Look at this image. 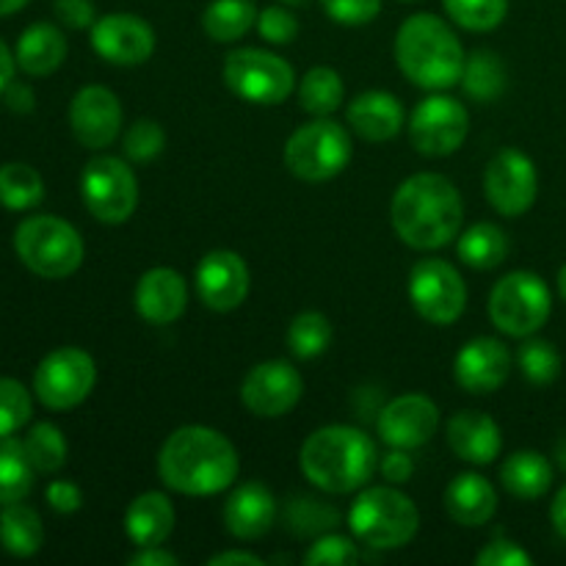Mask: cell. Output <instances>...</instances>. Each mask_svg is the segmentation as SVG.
<instances>
[{
  "mask_svg": "<svg viewBox=\"0 0 566 566\" xmlns=\"http://www.w3.org/2000/svg\"><path fill=\"white\" fill-rule=\"evenodd\" d=\"M343 99H346V86L332 66H313L298 83V105L315 119L335 114Z\"/></svg>",
  "mask_w": 566,
  "mask_h": 566,
  "instance_id": "d6a6232c",
  "label": "cell"
},
{
  "mask_svg": "<svg viewBox=\"0 0 566 566\" xmlns=\"http://www.w3.org/2000/svg\"><path fill=\"white\" fill-rule=\"evenodd\" d=\"M359 547L357 542L348 539V536L340 534H321L318 539L310 545V551L304 553V564L318 566V564H329V566H352L359 562Z\"/></svg>",
  "mask_w": 566,
  "mask_h": 566,
  "instance_id": "7bdbcfd3",
  "label": "cell"
},
{
  "mask_svg": "<svg viewBox=\"0 0 566 566\" xmlns=\"http://www.w3.org/2000/svg\"><path fill=\"white\" fill-rule=\"evenodd\" d=\"M258 33L271 44H291L298 36L296 14L285 6H269L258 14Z\"/></svg>",
  "mask_w": 566,
  "mask_h": 566,
  "instance_id": "ee69618b",
  "label": "cell"
},
{
  "mask_svg": "<svg viewBox=\"0 0 566 566\" xmlns=\"http://www.w3.org/2000/svg\"><path fill=\"white\" fill-rule=\"evenodd\" d=\"M304 479L329 495L357 492L374 479L379 451L363 429L354 426H324L304 440L298 451Z\"/></svg>",
  "mask_w": 566,
  "mask_h": 566,
  "instance_id": "3957f363",
  "label": "cell"
},
{
  "mask_svg": "<svg viewBox=\"0 0 566 566\" xmlns=\"http://www.w3.org/2000/svg\"><path fill=\"white\" fill-rule=\"evenodd\" d=\"M14 252L28 271L42 280H66L86 258L83 238L59 216H31L14 230Z\"/></svg>",
  "mask_w": 566,
  "mask_h": 566,
  "instance_id": "8992f818",
  "label": "cell"
},
{
  "mask_svg": "<svg viewBox=\"0 0 566 566\" xmlns=\"http://www.w3.org/2000/svg\"><path fill=\"white\" fill-rule=\"evenodd\" d=\"M551 520H553V528L558 531V536L566 539V486H562V490H558V495L553 497Z\"/></svg>",
  "mask_w": 566,
  "mask_h": 566,
  "instance_id": "db71d44e",
  "label": "cell"
},
{
  "mask_svg": "<svg viewBox=\"0 0 566 566\" xmlns=\"http://www.w3.org/2000/svg\"><path fill=\"white\" fill-rule=\"evenodd\" d=\"M348 528L354 539L370 551H398L418 534L420 512L403 492L392 486H370L352 503Z\"/></svg>",
  "mask_w": 566,
  "mask_h": 566,
  "instance_id": "5b68a950",
  "label": "cell"
},
{
  "mask_svg": "<svg viewBox=\"0 0 566 566\" xmlns=\"http://www.w3.org/2000/svg\"><path fill=\"white\" fill-rule=\"evenodd\" d=\"M44 199V180L33 166H0V205L6 210H31Z\"/></svg>",
  "mask_w": 566,
  "mask_h": 566,
  "instance_id": "e575fe53",
  "label": "cell"
},
{
  "mask_svg": "<svg viewBox=\"0 0 566 566\" xmlns=\"http://www.w3.org/2000/svg\"><path fill=\"white\" fill-rule=\"evenodd\" d=\"M31 392L17 379H0V437H11L31 420Z\"/></svg>",
  "mask_w": 566,
  "mask_h": 566,
  "instance_id": "60d3db41",
  "label": "cell"
},
{
  "mask_svg": "<svg viewBox=\"0 0 566 566\" xmlns=\"http://www.w3.org/2000/svg\"><path fill=\"white\" fill-rule=\"evenodd\" d=\"M512 374V354L497 337H473L453 359V379L473 396L501 390Z\"/></svg>",
  "mask_w": 566,
  "mask_h": 566,
  "instance_id": "ffe728a7",
  "label": "cell"
},
{
  "mask_svg": "<svg viewBox=\"0 0 566 566\" xmlns=\"http://www.w3.org/2000/svg\"><path fill=\"white\" fill-rule=\"evenodd\" d=\"M520 374L536 387L553 385L562 374V354L551 340H525L517 352Z\"/></svg>",
  "mask_w": 566,
  "mask_h": 566,
  "instance_id": "ab89813d",
  "label": "cell"
},
{
  "mask_svg": "<svg viewBox=\"0 0 566 566\" xmlns=\"http://www.w3.org/2000/svg\"><path fill=\"white\" fill-rule=\"evenodd\" d=\"M484 193L492 208L506 219L528 213L539 193L534 160L514 147L501 149L484 169Z\"/></svg>",
  "mask_w": 566,
  "mask_h": 566,
  "instance_id": "5bb4252c",
  "label": "cell"
},
{
  "mask_svg": "<svg viewBox=\"0 0 566 566\" xmlns=\"http://www.w3.org/2000/svg\"><path fill=\"white\" fill-rule=\"evenodd\" d=\"M188 304V285L175 269L144 271L136 285V310L147 324H175Z\"/></svg>",
  "mask_w": 566,
  "mask_h": 566,
  "instance_id": "7402d4cb",
  "label": "cell"
},
{
  "mask_svg": "<svg viewBox=\"0 0 566 566\" xmlns=\"http://www.w3.org/2000/svg\"><path fill=\"white\" fill-rule=\"evenodd\" d=\"M33 473L36 468L28 459L25 442L0 437V509L25 501L33 490Z\"/></svg>",
  "mask_w": 566,
  "mask_h": 566,
  "instance_id": "1f68e13d",
  "label": "cell"
},
{
  "mask_svg": "<svg viewBox=\"0 0 566 566\" xmlns=\"http://www.w3.org/2000/svg\"><path fill=\"white\" fill-rule=\"evenodd\" d=\"M199 302L213 313H232L249 296V269L241 254L230 249H213L199 260L197 271Z\"/></svg>",
  "mask_w": 566,
  "mask_h": 566,
  "instance_id": "e0dca14e",
  "label": "cell"
},
{
  "mask_svg": "<svg viewBox=\"0 0 566 566\" xmlns=\"http://www.w3.org/2000/svg\"><path fill=\"white\" fill-rule=\"evenodd\" d=\"M304 379L285 359L254 365L241 385V401L258 418H282L302 401Z\"/></svg>",
  "mask_w": 566,
  "mask_h": 566,
  "instance_id": "9a60e30c",
  "label": "cell"
},
{
  "mask_svg": "<svg viewBox=\"0 0 566 566\" xmlns=\"http://www.w3.org/2000/svg\"><path fill=\"white\" fill-rule=\"evenodd\" d=\"M446 509L453 523L464 528H481L497 512V492L484 475L462 473L448 484Z\"/></svg>",
  "mask_w": 566,
  "mask_h": 566,
  "instance_id": "d4e9b609",
  "label": "cell"
},
{
  "mask_svg": "<svg viewBox=\"0 0 566 566\" xmlns=\"http://www.w3.org/2000/svg\"><path fill=\"white\" fill-rule=\"evenodd\" d=\"M352 138L346 127L318 116L302 125L285 144V166L304 182H326L352 164Z\"/></svg>",
  "mask_w": 566,
  "mask_h": 566,
  "instance_id": "52a82bcc",
  "label": "cell"
},
{
  "mask_svg": "<svg viewBox=\"0 0 566 566\" xmlns=\"http://www.w3.org/2000/svg\"><path fill=\"white\" fill-rule=\"evenodd\" d=\"M556 459H558V464H562V470L566 473V440H562L556 446Z\"/></svg>",
  "mask_w": 566,
  "mask_h": 566,
  "instance_id": "6f0895ef",
  "label": "cell"
},
{
  "mask_svg": "<svg viewBox=\"0 0 566 566\" xmlns=\"http://www.w3.org/2000/svg\"><path fill=\"white\" fill-rule=\"evenodd\" d=\"M276 523V497L260 481L238 486L224 503V525L235 539H263Z\"/></svg>",
  "mask_w": 566,
  "mask_h": 566,
  "instance_id": "44dd1931",
  "label": "cell"
},
{
  "mask_svg": "<svg viewBox=\"0 0 566 566\" xmlns=\"http://www.w3.org/2000/svg\"><path fill=\"white\" fill-rule=\"evenodd\" d=\"M346 119L359 138L385 144L396 138L403 127V105L390 92H363L352 99Z\"/></svg>",
  "mask_w": 566,
  "mask_h": 566,
  "instance_id": "cb8c5ba5",
  "label": "cell"
},
{
  "mask_svg": "<svg viewBox=\"0 0 566 566\" xmlns=\"http://www.w3.org/2000/svg\"><path fill=\"white\" fill-rule=\"evenodd\" d=\"M462 86L464 94L479 103H492L503 94L506 88V70H503V61L497 59V53L492 50H475L473 55H468L462 72Z\"/></svg>",
  "mask_w": 566,
  "mask_h": 566,
  "instance_id": "836d02e7",
  "label": "cell"
},
{
  "mask_svg": "<svg viewBox=\"0 0 566 566\" xmlns=\"http://www.w3.org/2000/svg\"><path fill=\"white\" fill-rule=\"evenodd\" d=\"M166 147V133L164 127L155 119H138L133 122L130 130L122 138V149L130 160L136 164H147V160L158 158Z\"/></svg>",
  "mask_w": 566,
  "mask_h": 566,
  "instance_id": "b9f144b4",
  "label": "cell"
},
{
  "mask_svg": "<svg viewBox=\"0 0 566 566\" xmlns=\"http://www.w3.org/2000/svg\"><path fill=\"white\" fill-rule=\"evenodd\" d=\"M448 17L464 31H495L509 14V0H442Z\"/></svg>",
  "mask_w": 566,
  "mask_h": 566,
  "instance_id": "74e56055",
  "label": "cell"
},
{
  "mask_svg": "<svg viewBox=\"0 0 566 566\" xmlns=\"http://www.w3.org/2000/svg\"><path fill=\"white\" fill-rule=\"evenodd\" d=\"M457 252L462 258V263L470 265V269L490 271L497 269L506 260L509 238L497 224L481 221V224H473L470 230H464L459 235Z\"/></svg>",
  "mask_w": 566,
  "mask_h": 566,
  "instance_id": "f546056e",
  "label": "cell"
},
{
  "mask_svg": "<svg viewBox=\"0 0 566 566\" xmlns=\"http://www.w3.org/2000/svg\"><path fill=\"white\" fill-rule=\"evenodd\" d=\"M44 525L36 509L25 503H9L0 512V547L14 558H31L42 551Z\"/></svg>",
  "mask_w": 566,
  "mask_h": 566,
  "instance_id": "f1b7e54d",
  "label": "cell"
},
{
  "mask_svg": "<svg viewBox=\"0 0 566 566\" xmlns=\"http://www.w3.org/2000/svg\"><path fill=\"white\" fill-rule=\"evenodd\" d=\"M92 48L116 66H138L155 53V31L147 20L127 11L99 17L92 25Z\"/></svg>",
  "mask_w": 566,
  "mask_h": 566,
  "instance_id": "ac0fdd59",
  "label": "cell"
},
{
  "mask_svg": "<svg viewBox=\"0 0 566 566\" xmlns=\"http://www.w3.org/2000/svg\"><path fill=\"white\" fill-rule=\"evenodd\" d=\"M448 446L462 462L492 464L503 451V437L495 420L475 409H464L448 420Z\"/></svg>",
  "mask_w": 566,
  "mask_h": 566,
  "instance_id": "603a6c76",
  "label": "cell"
},
{
  "mask_svg": "<svg viewBox=\"0 0 566 566\" xmlns=\"http://www.w3.org/2000/svg\"><path fill=\"white\" fill-rule=\"evenodd\" d=\"M287 528L296 536H321L329 534L335 525H340V514L335 506L318 501V497H296V501L287 506Z\"/></svg>",
  "mask_w": 566,
  "mask_h": 566,
  "instance_id": "f35d334b",
  "label": "cell"
},
{
  "mask_svg": "<svg viewBox=\"0 0 566 566\" xmlns=\"http://www.w3.org/2000/svg\"><path fill=\"white\" fill-rule=\"evenodd\" d=\"M17 66H20L25 75L44 77L53 75L66 59V39L50 22H33L31 28H25L17 42L14 50Z\"/></svg>",
  "mask_w": 566,
  "mask_h": 566,
  "instance_id": "4316f807",
  "label": "cell"
},
{
  "mask_svg": "<svg viewBox=\"0 0 566 566\" xmlns=\"http://www.w3.org/2000/svg\"><path fill=\"white\" fill-rule=\"evenodd\" d=\"M70 127L86 149H105L122 130L119 97L105 86H83L70 103Z\"/></svg>",
  "mask_w": 566,
  "mask_h": 566,
  "instance_id": "d6986e66",
  "label": "cell"
},
{
  "mask_svg": "<svg viewBox=\"0 0 566 566\" xmlns=\"http://www.w3.org/2000/svg\"><path fill=\"white\" fill-rule=\"evenodd\" d=\"M464 202L457 186L434 171H420L392 193L390 221L407 247L431 252L448 247L462 232Z\"/></svg>",
  "mask_w": 566,
  "mask_h": 566,
  "instance_id": "7a4b0ae2",
  "label": "cell"
},
{
  "mask_svg": "<svg viewBox=\"0 0 566 566\" xmlns=\"http://www.w3.org/2000/svg\"><path fill=\"white\" fill-rule=\"evenodd\" d=\"M409 142L426 158H446L464 144L470 130V114L457 97L434 92L418 103L409 116Z\"/></svg>",
  "mask_w": 566,
  "mask_h": 566,
  "instance_id": "4fadbf2b",
  "label": "cell"
},
{
  "mask_svg": "<svg viewBox=\"0 0 566 566\" xmlns=\"http://www.w3.org/2000/svg\"><path fill=\"white\" fill-rule=\"evenodd\" d=\"M332 343V324L324 313H298L287 326V348L298 359H315L329 348Z\"/></svg>",
  "mask_w": 566,
  "mask_h": 566,
  "instance_id": "d590c367",
  "label": "cell"
},
{
  "mask_svg": "<svg viewBox=\"0 0 566 566\" xmlns=\"http://www.w3.org/2000/svg\"><path fill=\"white\" fill-rule=\"evenodd\" d=\"M22 442L36 473H59L66 464V440L59 426L36 423Z\"/></svg>",
  "mask_w": 566,
  "mask_h": 566,
  "instance_id": "8d00e7d4",
  "label": "cell"
},
{
  "mask_svg": "<svg viewBox=\"0 0 566 566\" xmlns=\"http://www.w3.org/2000/svg\"><path fill=\"white\" fill-rule=\"evenodd\" d=\"M409 302L415 313L437 326H451L468 307L462 274L440 258H426L409 271Z\"/></svg>",
  "mask_w": 566,
  "mask_h": 566,
  "instance_id": "7c38bea8",
  "label": "cell"
},
{
  "mask_svg": "<svg viewBox=\"0 0 566 566\" xmlns=\"http://www.w3.org/2000/svg\"><path fill=\"white\" fill-rule=\"evenodd\" d=\"M551 291L534 271H512L490 293L492 324L509 337L536 335L551 318Z\"/></svg>",
  "mask_w": 566,
  "mask_h": 566,
  "instance_id": "ba28073f",
  "label": "cell"
},
{
  "mask_svg": "<svg viewBox=\"0 0 566 566\" xmlns=\"http://www.w3.org/2000/svg\"><path fill=\"white\" fill-rule=\"evenodd\" d=\"M175 506L164 492H144L125 512V534L136 547L164 545L175 531Z\"/></svg>",
  "mask_w": 566,
  "mask_h": 566,
  "instance_id": "484cf974",
  "label": "cell"
},
{
  "mask_svg": "<svg viewBox=\"0 0 566 566\" xmlns=\"http://www.w3.org/2000/svg\"><path fill=\"white\" fill-rule=\"evenodd\" d=\"M127 564L130 566H177L180 564V558L169 551H160V545H155V547H138V553L136 556L127 558Z\"/></svg>",
  "mask_w": 566,
  "mask_h": 566,
  "instance_id": "f907efd6",
  "label": "cell"
},
{
  "mask_svg": "<svg viewBox=\"0 0 566 566\" xmlns=\"http://www.w3.org/2000/svg\"><path fill=\"white\" fill-rule=\"evenodd\" d=\"M81 197L97 221L125 224L136 213L138 180L122 158L97 155L81 171Z\"/></svg>",
  "mask_w": 566,
  "mask_h": 566,
  "instance_id": "30bf717a",
  "label": "cell"
},
{
  "mask_svg": "<svg viewBox=\"0 0 566 566\" xmlns=\"http://www.w3.org/2000/svg\"><path fill=\"white\" fill-rule=\"evenodd\" d=\"M258 6L252 0H213L202 14V28L213 42H238L258 25Z\"/></svg>",
  "mask_w": 566,
  "mask_h": 566,
  "instance_id": "4dcf8cb0",
  "label": "cell"
},
{
  "mask_svg": "<svg viewBox=\"0 0 566 566\" xmlns=\"http://www.w3.org/2000/svg\"><path fill=\"white\" fill-rule=\"evenodd\" d=\"M224 83L232 94L252 105H280L296 88L293 66L260 48L232 50L224 59Z\"/></svg>",
  "mask_w": 566,
  "mask_h": 566,
  "instance_id": "9c48e42d",
  "label": "cell"
},
{
  "mask_svg": "<svg viewBox=\"0 0 566 566\" xmlns=\"http://www.w3.org/2000/svg\"><path fill=\"white\" fill-rule=\"evenodd\" d=\"M94 381H97V368H94L92 354L64 346L50 352L39 363L33 374V392L53 412H66V409L81 407L92 396Z\"/></svg>",
  "mask_w": 566,
  "mask_h": 566,
  "instance_id": "8fae6325",
  "label": "cell"
},
{
  "mask_svg": "<svg viewBox=\"0 0 566 566\" xmlns=\"http://www.w3.org/2000/svg\"><path fill=\"white\" fill-rule=\"evenodd\" d=\"M241 470L235 446L208 426H182L166 437L158 453V473L169 490L191 497L230 490Z\"/></svg>",
  "mask_w": 566,
  "mask_h": 566,
  "instance_id": "6da1fadb",
  "label": "cell"
},
{
  "mask_svg": "<svg viewBox=\"0 0 566 566\" xmlns=\"http://www.w3.org/2000/svg\"><path fill=\"white\" fill-rule=\"evenodd\" d=\"M210 566H230V564H247V566H263L265 562L254 553L247 551H227V553H216L213 558L208 562Z\"/></svg>",
  "mask_w": 566,
  "mask_h": 566,
  "instance_id": "f5cc1de1",
  "label": "cell"
},
{
  "mask_svg": "<svg viewBox=\"0 0 566 566\" xmlns=\"http://www.w3.org/2000/svg\"><path fill=\"white\" fill-rule=\"evenodd\" d=\"M440 429V409L420 392H407L387 403L376 418V431L390 448L415 451L434 440Z\"/></svg>",
  "mask_w": 566,
  "mask_h": 566,
  "instance_id": "2e32d148",
  "label": "cell"
},
{
  "mask_svg": "<svg viewBox=\"0 0 566 566\" xmlns=\"http://www.w3.org/2000/svg\"><path fill=\"white\" fill-rule=\"evenodd\" d=\"M44 497H48L50 509L59 514H75L83 506V492L72 481H50Z\"/></svg>",
  "mask_w": 566,
  "mask_h": 566,
  "instance_id": "c3c4849f",
  "label": "cell"
},
{
  "mask_svg": "<svg viewBox=\"0 0 566 566\" xmlns=\"http://www.w3.org/2000/svg\"><path fill=\"white\" fill-rule=\"evenodd\" d=\"M280 3L282 6H304V3H307V0H280Z\"/></svg>",
  "mask_w": 566,
  "mask_h": 566,
  "instance_id": "91938a15",
  "label": "cell"
},
{
  "mask_svg": "<svg viewBox=\"0 0 566 566\" xmlns=\"http://www.w3.org/2000/svg\"><path fill=\"white\" fill-rule=\"evenodd\" d=\"M53 9L55 17H59L66 28H75V31L92 28L94 22H97V11H94L92 0H55Z\"/></svg>",
  "mask_w": 566,
  "mask_h": 566,
  "instance_id": "7dc6e473",
  "label": "cell"
},
{
  "mask_svg": "<svg viewBox=\"0 0 566 566\" xmlns=\"http://www.w3.org/2000/svg\"><path fill=\"white\" fill-rule=\"evenodd\" d=\"M28 3H31V0H0V17L17 14V11L25 9Z\"/></svg>",
  "mask_w": 566,
  "mask_h": 566,
  "instance_id": "9f6ffc18",
  "label": "cell"
},
{
  "mask_svg": "<svg viewBox=\"0 0 566 566\" xmlns=\"http://www.w3.org/2000/svg\"><path fill=\"white\" fill-rule=\"evenodd\" d=\"M3 94H6V105H9L11 111H17V114H28V111H33V92L31 86H25V83L11 81Z\"/></svg>",
  "mask_w": 566,
  "mask_h": 566,
  "instance_id": "816d5d0a",
  "label": "cell"
},
{
  "mask_svg": "<svg viewBox=\"0 0 566 566\" xmlns=\"http://www.w3.org/2000/svg\"><path fill=\"white\" fill-rule=\"evenodd\" d=\"M14 66H17V59L11 55V50L6 48L3 39H0V94H3L6 86L14 81Z\"/></svg>",
  "mask_w": 566,
  "mask_h": 566,
  "instance_id": "11a10c76",
  "label": "cell"
},
{
  "mask_svg": "<svg viewBox=\"0 0 566 566\" xmlns=\"http://www.w3.org/2000/svg\"><path fill=\"white\" fill-rule=\"evenodd\" d=\"M501 484L520 501H536L551 490L553 468L539 451H517L501 464Z\"/></svg>",
  "mask_w": 566,
  "mask_h": 566,
  "instance_id": "83f0119b",
  "label": "cell"
},
{
  "mask_svg": "<svg viewBox=\"0 0 566 566\" xmlns=\"http://www.w3.org/2000/svg\"><path fill=\"white\" fill-rule=\"evenodd\" d=\"M558 293H562V298L566 302V265L558 271Z\"/></svg>",
  "mask_w": 566,
  "mask_h": 566,
  "instance_id": "680465c9",
  "label": "cell"
},
{
  "mask_svg": "<svg viewBox=\"0 0 566 566\" xmlns=\"http://www.w3.org/2000/svg\"><path fill=\"white\" fill-rule=\"evenodd\" d=\"M379 470L390 484H407L415 473V462L403 448H390V453L379 462Z\"/></svg>",
  "mask_w": 566,
  "mask_h": 566,
  "instance_id": "681fc988",
  "label": "cell"
},
{
  "mask_svg": "<svg viewBox=\"0 0 566 566\" xmlns=\"http://www.w3.org/2000/svg\"><path fill=\"white\" fill-rule=\"evenodd\" d=\"M479 566H531L534 558L512 539H495L486 547H481L479 556H475Z\"/></svg>",
  "mask_w": 566,
  "mask_h": 566,
  "instance_id": "bcb514c9",
  "label": "cell"
},
{
  "mask_svg": "<svg viewBox=\"0 0 566 566\" xmlns=\"http://www.w3.org/2000/svg\"><path fill=\"white\" fill-rule=\"evenodd\" d=\"M396 61L409 83L426 92H446L462 83L464 55L453 28L437 14H412L396 33Z\"/></svg>",
  "mask_w": 566,
  "mask_h": 566,
  "instance_id": "277c9868",
  "label": "cell"
},
{
  "mask_svg": "<svg viewBox=\"0 0 566 566\" xmlns=\"http://www.w3.org/2000/svg\"><path fill=\"white\" fill-rule=\"evenodd\" d=\"M326 17L340 25H365L381 11V0H321Z\"/></svg>",
  "mask_w": 566,
  "mask_h": 566,
  "instance_id": "f6af8a7d",
  "label": "cell"
}]
</instances>
